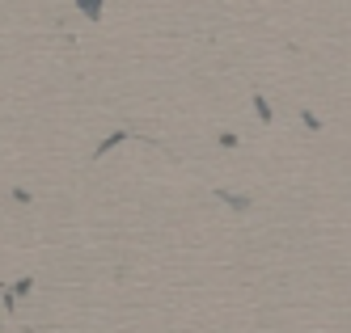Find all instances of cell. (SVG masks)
<instances>
[{"mask_svg":"<svg viewBox=\"0 0 351 333\" xmlns=\"http://www.w3.org/2000/svg\"><path fill=\"white\" fill-rule=\"evenodd\" d=\"M30 287H34V283H30V278H21V283H13V287H9V295H5V308L13 312V308H17V295H26Z\"/></svg>","mask_w":351,"mask_h":333,"instance_id":"obj_1","label":"cell"},{"mask_svg":"<svg viewBox=\"0 0 351 333\" xmlns=\"http://www.w3.org/2000/svg\"><path fill=\"white\" fill-rule=\"evenodd\" d=\"M123 139H132V131H114L110 139H102V144H97V152H93V157H97V161H102V157H106V152H110L114 144H123Z\"/></svg>","mask_w":351,"mask_h":333,"instance_id":"obj_2","label":"cell"},{"mask_svg":"<svg viewBox=\"0 0 351 333\" xmlns=\"http://www.w3.org/2000/svg\"><path fill=\"white\" fill-rule=\"evenodd\" d=\"M77 9H81L89 21H97V17H102V0H77Z\"/></svg>","mask_w":351,"mask_h":333,"instance_id":"obj_3","label":"cell"},{"mask_svg":"<svg viewBox=\"0 0 351 333\" xmlns=\"http://www.w3.org/2000/svg\"><path fill=\"white\" fill-rule=\"evenodd\" d=\"M254 110H258V118H263V122H271V118H275V110H271V101H267L263 93H254Z\"/></svg>","mask_w":351,"mask_h":333,"instance_id":"obj_4","label":"cell"},{"mask_svg":"<svg viewBox=\"0 0 351 333\" xmlns=\"http://www.w3.org/2000/svg\"><path fill=\"white\" fill-rule=\"evenodd\" d=\"M220 198H224V202H233L237 211H250V198H241V194H220Z\"/></svg>","mask_w":351,"mask_h":333,"instance_id":"obj_5","label":"cell"},{"mask_svg":"<svg viewBox=\"0 0 351 333\" xmlns=\"http://www.w3.org/2000/svg\"><path fill=\"white\" fill-rule=\"evenodd\" d=\"M300 118H305V126H309V131H322V122H317V114H313V110H305Z\"/></svg>","mask_w":351,"mask_h":333,"instance_id":"obj_6","label":"cell"}]
</instances>
